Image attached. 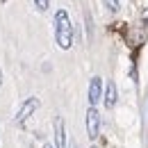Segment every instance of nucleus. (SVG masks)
Masks as SVG:
<instances>
[{"label": "nucleus", "mask_w": 148, "mask_h": 148, "mask_svg": "<svg viewBox=\"0 0 148 148\" xmlns=\"http://www.w3.org/2000/svg\"><path fill=\"white\" fill-rule=\"evenodd\" d=\"M55 41L62 50H69L73 46V25L66 9H57L55 14Z\"/></svg>", "instance_id": "nucleus-1"}, {"label": "nucleus", "mask_w": 148, "mask_h": 148, "mask_svg": "<svg viewBox=\"0 0 148 148\" xmlns=\"http://www.w3.org/2000/svg\"><path fill=\"white\" fill-rule=\"evenodd\" d=\"M39 107V98H34V96H30L23 105H21V110H18V114H16V119H14V123L16 125H23L32 114H34V110Z\"/></svg>", "instance_id": "nucleus-2"}, {"label": "nucleus", "mask_w": 148, "mask_h": 148, "mask_svg": "<svg viewBox=\"0 0 148 148\" xmlns=\"http://www.w3.org/2000/svg\"><path fill=\"white\" fill-rule=\"evenodd\" d=\"M87 134H89V139H96L100 134V114L96 107H89L87 112Z\"/></svg>", "instance_id": "nucleus-3"}, {"label": "nucleus", "mask_w": 148, "mask_h": 148, "mask_svg": "<svg viewBox=\"0 0 148 148\" xmlns=\"http://www.w3.org/2000/svg\"><path fill=\"white\" fill-rule=\"evenodd\" d=\"M103 100V80L96 75V77H91V84H89V103L93 105H98Z\"/></svg>", "instance_id": "nucleus-4"}, {"label": "nucleus", "mask_w": 148, "mask_h": 148, "mask_svg": "<svg viewBox=\"0 0 148 148\" xmlns=\"http://www.w3.org/2000/svg\"><path fill=\"white\" fill-rule=\"evenodd\" d=\"M55 146L66 148V125H64V119L62 116L55 119Z\"/></svg>", "instance_id": "nucleus-5"}, {"label": "nucleus", "mask_w": 148, "mask_h": 148, "mask_svg": "<svg viewBox=\"0 0 148 148\" xmlns=\"http://www.w3.org/2000/svg\"><path fill=\"white\" fill-rule=\"evenodd\" d=\"M114 105H116V84L107 82V89H105V107L112 110Z\"/></svg>", "instance_id": "nucleus-6"}, {"label": "nucleus", "mask_w": 148, "mask_h": 148, "mask_svg": "<svg viewBox=\"0 0 148 148\" xmlns=\"http://www.w3.org/2000/svg\"><path fill=\"white\" fill-rule=\"evenodd\" d=\"M103 5H105L110 12H119V7H121V5H119V0H103Z\"/></svg>", "instance_id": "nucleus-7"}, {"label": "nucleus", "mask_w": 148, "mask_h": 148, "mask_svg": "<svg viewBox=\"0 0 148 148\" xmlns=\"http://www.w3.org/2000/svg\"><path fill=\"white\" fill-rule=\"evenodd\" d=\"M48 5H50V0H34V7H37L39 12H46Z\"/></svg>", "instance_id": "nucleus-8"}, {"label": "nucleus", "mask_w": 148, "mask_h": 148, "mask_svg": "<svg viewBox=\"0 0 148 148\" xmlns=\"http://www.w3.org/2000/svg\"><path fill=\"white\" fill-rule=\"evenodd\" d=\"M0 87H2V71H0Z\"/></svg>", "instance_id": "nucleus-9"}, {"label": "nucleus", "mask_w": 148, "mask_h": 148, "mask_svg": "<svg viewBox=\"0 0 148 148\" xmlns=\"http://www.w3.org/2000/svg\"><path fill=\"white\" fill-rule=\"evenodd\" d=\"M43 148H53V146H50V144H43Z\"/></svg>", "instance_id": "nucleus-10"}, {"label": "nucleus", "mask_w": 148, "mask_h": 148, "mask_svg": "<svg viewBox=\"0 0 148 148\" xmlns=\"http://www.w3.org/2000/svg\"><path fill=\"white\" fill-rule=\"evenodd\" d=\"M146 25H148V18H146Z\"/></svg>", "instance_id": "nucleus-11"}, {"label": "nucleus", "mask_w": 148, "mask_h": 148, "mask_svg": "<svg viewBox=\"0 0 148 148\" xmlns=\"http://www.w3.org/2000/svg\"><path fill=\"white\" fill-rule=\"evenodd\" d=\"M91 148H96V146H91Z\"/></svg>", "instance_id": "nucleus-12"}, {"label": "nucleus", "mask_w": 148, "mask_h": 148, "mask_svg": "<svg viewBox=\"0 0 148 148\" xmlns=\"http://www.w3.org/2000/svg\"><path fill=\"white\" fill-rule=\"evenodd\" d=\"M2 2H5V0H2Z\"/></svg>", "instance_id": "nucleus-13"}]
</instances>
